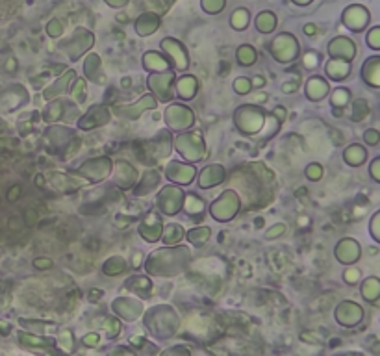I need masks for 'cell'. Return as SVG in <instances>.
Returning a JSON list of instances; mask_svg holds the SVG:
<instances>
[{
    "label": "cell",
    "instance_id": "f1b7e54d",
    "mask_svg": "<svg viewBox=\"0 0 380 356\" xmlns=\"http://www.w3.org/2000/svg\"><path fill=\"white\" fill-rule=\"evenodd\" d=\"M21 341H32L28 345H54V340H46V338H34V336H25L21 334Z\"/></svg>",
    "mask_w": 380,
    "mask_h": 356
},
{
    "label": "cell",
    "instance_id": "74e56055",
    "mask_svg": "<svg viewBox=\"0 0 380 356\" xmlns=\"http://www.w3.org/2000/svg\"><path fill=\"white\" fill-rule=\"evenodd\" d=\"M282 232H284V227H282V225H280V227H277V228H275V230H271V232H269L268 236L271 237L273 234H282Z\"/></svg>",
    "mask_w": 380,
    "mask_h": 356
},
{
    "label": "cell",
    "instance_id": "ba28073f",
    "mask_svg": "<svg viewBox=\"0 0 380 356\" xmlns=\"http://www.w3.org/2000/svg\"><path fill=\"white\" fill-rule=\"evenodd\" d=\"M327 77L330 78V80H336V82H341V80H345V78H349L350 74V62H345V60H330L329 63H327Z\"/></svg>",
    "mask_w": 380,
    "mask_h": 356
},
{
    "label": "cell",
    "instance_id": "d590c367",
    "mask_svg": "<svg viewBox=\"0 0 380 356\" xmlns=\"http://www.w3.org/2000/svg\"><path fill=\"white\" fill-rule=\"evenodd\" d=\"M180 352L190 355V349H169V351H164V355H180Z\"/></svg>",
    "mask_w": 380,
    "mask_h": 356
},
{
    "label": "cell",
    "instance_id": "d6a6232c",
    "mask_svg": "<svg viewBox=\"0 0 380 356\" xmlns=\"http://www.w3.org/2000/svg\"><path fill=\"white\" fill-rule=\"evenodd\" d=\"M317 62H319L317 54H310V56L304 58V65H306V67H315Z\"/></svg>",
    "mask_w": 380,
    "mask_h": 356
},
{
    "label": "cell",
    "instance_id": "52a82bcc",
    "mask_svg": "<svg viewBox=\"0 0 380 356\" xmlns=\"http://www.w3.org/2000/svg\"><path fill=\"white\" fill-rule=\"evenodd\" d=\"M343 160L345 164L350 167L364 166L365 161H367V150H365V147H362V145L358 143L349 145V147L343 150Z\"/></svg>",
    "mask_w": 380,
    "mask_h": 356
},
{
    "label": "cell",
    "instance_id": "d6986e66",
    "mask_svg": "<svg viewBox=\"0 0 380 356\" xmlns=\"http://www.w3.org/2000/svg\"><path fill=\"white\" fill-rule=\"evenodd\" d=\"M330 100H332V106H334L336 110L345 108V106L350 103V91L347 88H338L334 93H332Z\"/></svg>",
    "mask_w": 380,
    "mask_h": 356
},
{
    "label": "cell",
    "instance_id": "e0dca14e",
    "mask_svg": "<svg viewBox=\"0 0 380 356\" xmlns=\"http://www.w3.org/2000/svg\"><path fill=\"white\" fill-rule=\"evenodd\" d=\"M367 115H369V103H367L365 98H356L355 103H353V115H350V119H353L355 123H360V121H364Z\"/></svg>",
    "mask_w": 380,
    "mask_h": 356
},
{
    "label": "cell",
    "instance_id": "836d02e7",
    "mask_svg": "<svg viewBox=\"0 0 380 356\" xmlns=\"http://www.w3.org/2000/svg\"><path fill=\"white\" fill-rule=\"evenodd\" d=\"M34 265H36V268H46V269H51V268H52V260H48V258L36 260V262H34Z\"/></svg>",
    "mask_w": 380,
    "mask_h": 356
},
{
    "label": "cell",
    "instance_id": "83f0119b",
    "mask_svg": "<svg viewBox=\"0 0 380 356\" xmlns=\"http://www.w3.org/2000/svg\"><path fill=\"white\" fill-rule=\"evenodd\" d=\"M252 84L249 78H237L236 82H234V89H236L240 95H247L249 91H251Z\"/></svg>",
    "mask_w": 380,
    "mask_h": 356
},
{
    "label": "cell",
    "instance_id": "8fae6325",
    "mask_svg": "<svg viewBox=\"0 0 380 356\" xmlns=\"http://www.w3.org/2000/svg\"><path fill=\"white\" fill-rule=\"evenodd\" d=\"M164 48L167 52H169L171 56H173V60H175V65L176 69H185L188 67V56H185V48L180 45L178 41H173V39H165L164 43Z\"/></svg>",
    "mask_w": 380,
    "mask_h": 356
},
{
    "label": "cell",
    "instance_id": "44dd1931",
    "mask_svg": "<svg viewBox=\"0 0 380 356\" xmlns=\"http://www.w3.org/2000/svg\"><path fill=\"white\" fill-rule=\"evenodd\" d=\"M237 60H240L242 65H252L254 60H256V52H254L252 47H249V45H243V47L237 51Z\"/></svg>",
    "mask_w": 380,
    "mask_h": 356
},
{
    "label": "cell",
    "instance_id": "1f68e13d",
    "mask_svg": "<svg viewBox=\"0 0 380 356\" xmlns=\"http://www.w3.org/2000/svg\"><path fill=\"white\" fill-rule=\"evenodd\" d=\"M48 34H51L52 37L60 36V34H62V25L58 21H52L51 25H48Z\"/></svg>",
    "mask_w": 380,
    "mask_h": 356
},
{
    "label": "cell",
    "instance_id": "9a60e30c",
    "mask_svg": "<svg viewBox=\"0 0 380 356\" xmlns=\"http://www.w3.org/2000/svg\"><path fill=\"white\" fill-rule=\"evenodd\" d=\"M201 178H202L201 180L202 187L214 186V184H217V182H223V169L219 166L208 167L206 171H202Z\"/></svg>",
    "mask_w": 380,
    "mask_h": 356
},
{
    "label": "cell",
    "instance_id": "3957f363",
    "mask_svg": "<svg viewBox=\"0 0 380 356\" xmlns=\"http://www.w3.org/2000/svg\"><path fill=\"white\" fill-rule=\"evenodd\" d=\"M334 253L338 262L345 263V265H353V263L358 262L360 256H362V247H360V243L356 242V239H353V237H343V239L336 245Z\"/></svg>",
    "mask_w": 380,
    "mask_h": 356
},
{
    "label": "cell",
    "instance_id": "ffe728a7",
    "mask_svg": "<svg viewBox=\"0 0 380 356\" xmlns=\"http://www.w3.org/2000/svg\"><path fill=\"white\" fill-rule=\"evenodd\" d=\"M208 237H210V228H204V227L193 228V230L188 232V239H190L191 243H195V245H202V243H206Z\"/></svg>",
    "mask_w": 380,
    "mask_h": 356
},
{
    "label": "cell",
    "instance_id": "603a6c76",
    "mask_svg": "<svg viewBox=\"0 0 380 356\" xmlns=\"http://www.w3.org/2000/svg\"><path fill=\"white\" fill-rule=\"evenodd\" d=\"M180 237H182V228L178 227V225H171V227H167V230H165V236H164V242L165 243H176L180 242Z\"/></svg>",
    "mask_w": 380,
    "mask_h": 356
},
{
    "label": "cell",
    "instance_id": "ac0fdd59",
    "mask_svg": "<svg viewBox=\"0 0 380 356\" xmlns=\"http://www.w3.org/2000/svg\"><path fill=\"white\" fill-rule=\"evenodd\" d=\"M158 26V17L156 15H143L138 21V32L141 36H150Z\"/></svg>",
    "mask_w": 380,
    "mask_h": 356
},
{
    "label": "cell",
    "instance_id": "2e32d148",
    "mask_svg": "<svg viewBox=\"0 0 380 356\" xmlns=\"http://www.w3.org/2000/svg\"><path fill=\"white\" fill-rule=\"evenodd\" d=\"M178 93L182 95L184 98H193L195 97V91H197V82L193 77H184L178 80Z\"/></svg>",
    "mask_w": 380,
    "mask_h": 356
},
{
    "label": "cell",
    "instance_id": "30bf717a",
    "mask_svg": "<svg viewBox=\"0 0 380 356\" xmlns=\"http://www.w3.org/2000/svg\"><path fill=\"white\" fill-rule=\"evenodd\" d=\"M74 78H77V72L67 71L63 77L58 78L56 84H52L51 88L46 89L45 93H43V97H45L46 100H52V98H56L58 95L65 93V91H69V82H72Z\"/></svg>",
    "mask_w": 380,
    "mask_h": 356
},
{
    "label": "cell",
    "instance_id": "5bb4252c",
    "mask_svg": "<svg viewBox=\"0 0 380 356\" xmlns=\"http://www.w3.org/2000/svg\"><path fill=\"white\" fill-rule=\"evenodd\" d=\"M150 221L145 219L143 227H141V236L147 239V242H158L159 236H162V219L156 217L155 213H150Z\"/></svg>",
    "mask_w": 380,
    "mask_h": 356
},
{
    "label": "cell",
    "instance_id": "f35d334b",
    "mask_svg": "<svg viewBox=\"0 0 380 356\" xmlns=\"http://www.w3.org/2000/svg\"><path fill=\"white\" fill-rule=\"evenodd\" d=\"M313 30H315V28H313L312 25L304 26V32H306V36H313Z\"/></svg>",
    "mask_w": 380,
    "mask_h": 356
},
{
    "label": "cell",
    "instance_id": "5b68a950",
    "mask_svg": "<svg viewBox=\"0 0 380 356\" xmlns=\"http://www.w3.org/2000/svg\"><path fill=\"white\" fill-rule=\"evenodd\" d=\"M362 80L369 88L380 89V56L367 58L362 65Z\"/></svg>",
    "mask_w": 380,
    "mask_h": 356
},
{
    "label": "cell",
    "instance_id": "8d00e7d4",
    "mask_svg": "<svg viewBox=\"0 0 380 356\" xmlns=\"http://www.w3.org/2000/svg\"><path fill=\"white\" fill-rule=\"evenodd\" d=\"M284 93H293L295 89H297V86L295 84H284Z\"/></svg>",
    "mask_w": 380,
    "mask_h": 356
},
{
    "label": "cell",
    "instance_id": "7402d4cb",
    "mask_svg": "<svg viewBox=\"0 0 380 356\" xmlns=\"http://www.w3.org/2000/svg\"><path fill=\"white\" fill-rule=\"evenodd\" d=\"M365 43H367V47L373 48V51H380V26H375V28H371V30L367 32Z\"/></svg>",
    "mask_w": 380,
    "mask_h": 356
},
{
    "label": "cell",
    "instance_id": "484cf974",
    "mask_svg": "<svg viewBox=\"0 0 380 356\" xmlns=\"http://www.w3.org/2000/svg\"><path fill=\"white\" fill-rule=\"evenodd\" d=\"M188 212L190 213H195V212H202V208H204V202L201 201V199H197L195 195H190L188 197Z\"/></svg>",
    "mask_w": 380,
    "mask_h": 356
},
{
    "label": "cell",
    "instance_id": "4316f807",
    "mask_svg": "<svg viewBox=\"0 0 380 356\" xmlns=\"http://www.w3.org/2000/svg\"><path fill=\"white\" fill-rule=\"evenodd\" d=\"M364 141L369 145V147H375V145L380 143V132L375 128H367L364 132Z\"/></svg>",
    "mask_w": 380,
    "mask_h": 356
},
{
    "label": "cell",
    "instance_id": "4fadbf2b",
    "mask_svg": "<svg viewBox=\"0 0 380 356\" xmlns=\"http://www.w3.org/2000/svg\"><path fill=\"white\" fill-rule=\"evenodd\" d=\"M327 93H329V84L325 82L323 78H310L308 84H306V97L312 98V100H321L323 97H327Z\"/></svg>",
    "mask_w": 380,
    "mask_h": 356
},
{
    "label": "cell",
    "instance_id": "ab89813d",
    "mask_svg": "<svg viewBox=\"0 0 380 356\" xmlns=\"http://www.w3.org/2000/svg\"><path fill=\"white\" fill-rule=\"evenodd\" d=\"M275 115H277V117H280V119H284L286 112H284V108H277V110H275Z\"/></svg>",
    "mask_w": 380,
    "mask_h": 356
},
{
    "label": "cell",
    "instance_id": "7c38bea8",
    "mask_svg": "<svg viewBox=\"0 0 380 356\" xmlns=\"http://www.w3.org/2000/svg\"><path fill=\"white\" fill-rule=\"evenodd\" d=\"M360 294L367 303H376L380 299V279L379 277H367L362 282Z\"/></svg>",
    "mask_w": 380,
    "mask_h": 356
},
{
    "label": "cell",
    "instance_id": "4dcf8cb0",
    "mask_svg": "<svg viewBox=\"0 0 380 356\" xmlns=\"http://www.w3.org/2000/svg\"><path fill=\"white\" fill-rule=\"evenodd\" d=\"M369 176H371V178H373V180L376 182V184H380V156H379V158H375V160H373V161H371Z\"/></svg>",
    "mask_w": 380,
    "mask_h": 356
},
{
    "label": "cell",
    "instance_id": "7a4b0ae2",
    "mask_svg": "<svg viewBox=\"0 0 380 356\" xmlns=\"http://www.w3.org/2000/svg\"><path fill=\"white\" fill-rule=\"evenodd\" d=\"M369 11L364 6L353 4L343 11V25L353 32H364L367 25H369Z\"/></svg>",
    "mask_w": 380,
    "mask_h": 356
},
{
    "label": "cell",
    "instance_id": "d4e9b609",
    "mask_svg": "<svg viewBox=\"0 0 380 356\" xmlns=\"http://www.w3.org/2000/svg\"><path fill=\"white\" fill-rule=\"evenodd\" d=\"M360 279H362V273H360V269L356 268H349V269H345V273H343V280L347 282V284H358Z\"/></svg>",
    "mask_w": 380,
    "mask_h": 356
},
{
    "label": "cell",
    "instance_id": "277c9868",
    "mask_svg": "<svg viewBox=\"0 0 380 356\" xmlns=\"http://www.w3.org/2000/svg\"><path fill=\"white\" fill-rule=\"evenodd\" d=\"M329 54L334 60H345V62H353L356 56V45L350 41L349 37H336L329 45Z\"/></svg>",
    "mask_w": 380,
    "mask_h": 356
},
{
    "label": "cell",
    "instance_id": "f546056e",
    "mask_svg": "<svg viewBox=\"0 0 380 356\" xmlns=\"http://www.w3.org/2000/svg\"><path fill=\"white\" fill-rule=\"evenodd\" d=\"M306 176L313 182L319 180V178L323 176V167L319 166V164H312V166H308V169H306Z\"/></svg>",
    "mask_w": 380,
    "mask_h": 356
},
{
    "label": "cell",
    "instance_id": "e575fe53",
    "mask_svg": "<svg viewBox=\"0 0 380 356\" xmlns=\"http://www.w3.org/2000/svg\"><path fill=\"white\" fill-rule=\"evenodd\" d=\"M97 341H98V336L97 334H89L84 338V345H97Z\"/></svg>",
    "mask_w": 380,
    "mask_h": 356
},
{
    "label": "cell",
    "instance_id": "cb8c5ba5",
    "mask_svg": "<svg viewBox=\"0 0 380 356\" xmlns=\"http://www.w3.org/2000/svg\"><path fill=\"white\" fill-rule=\"evenodd\" d=\"M369 234H371V237H373V239H375L376 243H380V210H379V212H375V216L371 217Z\"/></svg>",
    "mask_w": 380,
    "mask_h": 356
},
{
    "label": "cell",
    "instance_id": "8992f818",
    "mask_svg": "<svg viewBox=\"0 0 380 356\" xmlns=\"http://www.w3.org/2000/svg\"><path fill=\"white\" fill-rule=\"evenodd\" d=\"M108 121H110L108 112H106L103 106L95 104V106L89 110L88 114L82 117V121H80V128L91 130V128H95V126H98V124H106Z\"/></svg>",
    "mask_w": 380,
    "mask_h": 356
},
{
    "label": "cell",
    "instance_id": "6da1fadb",
    "mask_svg": "<svg viewBox=\"0 0 380 356\" xmlns=\"http://www.w3.org/2000/svg\"><path fill=\"white\" fill-rule=\"evenodd\" d=\"M364 319V308L355 301H343L336 308V321L341 327H356Z\"/></svg>",
    "mask_w": 380,
    "mask_h": 356
},
{
    "label": "cell",
    "instance_id": "9c48e42d",
    "mask_svg": "<svg viewBox=\"0 0 380 356\" xmlns=\"http://www.w3.org/2000/svg\"><path fill=\"white\" fill-rule=\"evenodd\" d=\"M167 176L171 180L180 182V184H190L195 176V169L190 166H184V164H171L169 169H167Z\"/></svg>",
    "mask_w": 380,
    "mask_h": 356
}]
</instances>
